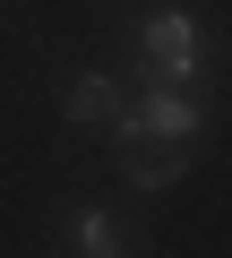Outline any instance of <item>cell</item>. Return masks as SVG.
Returning <instances> with one entry per match:
<instances>
[{
    "mask_svg": "<svg viewBox=\"0 0 232 258\" xmlns=\"http://www.w3.org/2000/svg\"><path fill=\"white\" fill-rule=\"evenodd\" d=\"M78 249H86V258H121V249H138V241H129V224L112 215V207H86V215H78Z\"/></svg>",
    "mask_w": 232,
    "mask_h": 258,
    "instance_id": "obj_4",
    "label": "cell"
},
{
    "mask_svg": "<svg viewBox=\"0 0 232 258\" xmlns=\"http://www.w3.org/2000/svg\"><path fill=\"white\" fill-rule=\"evenodd\" d=\"M78 129H112L121 120V86H112L103 69H86V78H69V103H60Z\"/></svg>",
    "mask_w": 232,
    "mask_h": 258,
    "instance_id": "obj_3",
    "label": "cell"
},
{
    "mask_svg": "<svg viewBox=\"0 0 232 258\" xmlns=\"http://www.w3.org/2000/svg\"><path fill=\"white\" fill-rule=\"evenodd\" d=\"M138 60H146L155 86H198V60H206L198 18H189V9H146V26H138Z\"/></svg>",
    "mask_w": 232,
    "mask_h": 258,
    "instance_id": "obj_1",
    "label": "cell"
},
{
    "mask_svg": "<svg viewBox=\"0 0 232 258\" xmlns=\"http://www.w3.org/2000/svg\"><path fill=\"white\" fill-rule=\"evenodd\" d=\"M172 172H181V155H164V147H129V181H138V189H164Z\"/></svg>",
    "mask_w": 232,
    "mask_h": 258,
    "instance_id": "obj_5",
    "label": "cell"
},
{
    "mask_svg": "<svg viewBox=\"0 0 232 258\" xmlns=\"http://www.w3.org/2000/svg\"><path fill=\"white\" fill-rule=\"evenodd\" d=\"M112 138H121V147H189V138H198V103H189V86H155L146 103H121Z\"/></svg>",
    "mask_w": 232,
    "mask_h": 258,
    "instance_id": "obj_2",
    "label": "cell"
}]
</instances>
